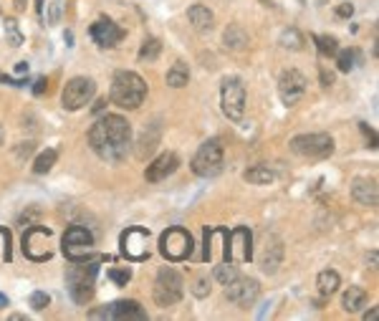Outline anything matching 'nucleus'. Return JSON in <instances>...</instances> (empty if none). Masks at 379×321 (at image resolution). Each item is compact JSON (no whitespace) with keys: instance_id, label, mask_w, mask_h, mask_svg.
I'll list each match as a JSON object with an SVG mask.
<instances>
[{"instance_id":"nucleus-37","label":"nucleus","mask_w":379,"mask_h":321,"mask_svg":"<svg viewBox=\"0 0 379 321\" xmlns=\"http://www.w3.org/2000/svg\"><path fill=\"white\" fill-rule=\"evenodd\" d=\"M15 154H18V160H26V157H30V154H33V142H21V145H18V149H15Z\"/></svg>"},{"instance_id":"nucleus-34","label":"nucleus","mask_w":379,"mask_h":321,"mask_svg":"<svg viewBox=\"0 0 379 321\" xmlns=\"http://www.w3.org/2000/svg\"><path fill=\"white\" fill-rule=\"evenodd\" d=\"M192 293H195L197 299H205V296L210 293V281L205 276H197L195 281H192Z\"/></svg>"},{"instance_id":"nucleus-24","label":"nucleus","mask_w":379,"mask_h":321,"mask_svg":"<svg viewBox=\"0 0 379 321\" xmlns=\"http://www.w3.org/2000/svg\"><path fill=\"white\" fill-rule=\"evenodd\" d=\"M223 41H225V48H230V51H241V48H246V44H248V36H246V30H243L238 23H233V26H228Z\"/></svg>"},{"instance_id":"nucleus-41","label":"nucleus","mask_w":379,"mask_h":321,"mask_svg":"<svg viewBox=\"0 0 379 321\" xmlns=\"http://www.w3.org/2000/svg\"><path fill=\"white\" fill-rule=\"evenodd\" d=\"M321 81H324V86H331V84H334V73L321 71Z\"/></svg>"},{"instance_id":"nucleus-20","label":"nucleus","mask_w":379,"mask_h":321,"mask_svg":"<svg viewBox=\"0 0 379 321\" xmlns=\"http://www.w3.org/2000/svg\"><path fill=\"white\" fill-rule=\"evenodd\" d=\"M351 197H354L359 205H364V208H377V200H379L377 180L357 177V180L351 183Z\"/></svg>"},{"instance_id":"nucleus-17","label":"nucleus","mask_w":379,"mask_h":321,"mask_svg":"<svg viewBox=\"0 0 379 321\" xmlns=\"http://www.w3.org/2000/svg\"><path fill=\"white\" fill-rule=\"evenodd\" d=\"M122 36H124V30L119 28L114 21H109V18H99V21L91 26V38H94L102 48L117 46L119 41H122Z\"/></svg>"},{"instance_id":"nucleus-38","label":"nucleus","mask_w":379,"mask_h":321,"mask_svg":"<svg viewBox=\"0 0 379 321\" xmlns=\"http://www.w3.org/2000/svg\"><path fill=\"white\" fill-rule=\"evenodd\" d=\"M336 13L342 15V18H351V13H354V6H351V3H342V6L336 8Z\"/></svg>"},{"instance_id":"nucleus-44","label":"nucleus","mask_w":379,"mask_h":321,"mask_svg":"<svg viewBox=\"0 0 379 321\" xmlns=\"http://www.w3.org/2000/svg\"><path fill=\"white\" fill-rule=\"evenodd\" d=\"M13 6H15V10H26V0H15Z\"/></svg>"},{"instance_id":"nucleus-5","label":"nucleus","mask_w":379,"mask_h":321,"mask_svg":"<svg viewBox=\"0 0 379 321\" xmlns=\"http://www.w3.org/2000/svg\"><path fill=\"white\" fill-rule=\"evenodd\" d=\"M192 172L197 177H215L223 172V145L220 139H207L192 157Z\"/></svg>"},{"instance_id":"nucleus-6","label":"nucleus","mask_w":379,"mask_h":321,"mask_svg":"<svg viewBox=\"0 0 379 321\" xmlns=\"http://www.w3.org/2000/svg\"><path fill=\"white\" fill-rule=\"evenodd\" d=\"M220 104H223V114L230 122H241L243 111H246V86L238 76H228L220 86Z\"/></svg>"},{"instance_id":"nucleus-32","label":"nucleus","mask_w":379,"mask_h":321,"mask_svg":"<svg viewBox=\"0 0 379 321\" xmlns=\"http://www.w3.org/2000/svg\"><path fill=\"white\" fill-rule=\"evenodd\" d=\"M281 46H284V48H291V51H299L301 46H304V36H301L296 28H288L284 30V36H281Z\"/></svg>"},{"instance_id":"nucleus-26","label":"nucleus","mask_w":379,"mask_h":321,"mask_svg":"<svg viewBox=\"0 0 379 321\" xmlns=\"http://www.w3.org/2000/svg\"><path fill=\"white\" fill-rule=\"evenodd\" d=\"M243 177H246L250 185H268V183H273V180H276L273 169H268L266 165H255V167H248L246 172H243Z\"/></svg>"},{"instance_id":"nucleus-46","label":"nucleus","mask_w":379,"mask_h":321,"mask_svg":"<svg viewBox=\"0 0 379 321\" xmlns=\"http://www.w3.org/2000/svg\"><path fill=\"white\" fill-rule=\"evenodd\" d=\"M3 139H6V129L0 127V145H3Z\"/></svg>"},{"instance_id":"nucleus-16","label":"nucleus","mask_w":379,"mask_h":321,"mask_svg":"<svg viewBox=\"0 0 379 321\" xmlns=\"http://www.w3.org/2000/svg\"><path fill=\"white\" fill-rule=\"evenodd\" d=\"M147 243H149V233L145 228H127L122 233V256L129 261H145L149 256Z\"/></svg>"},{"instance_id":"nucleus-11","label":"nucleus","mask_w":379,"mask_h":321,"mask_svg":"<svg viewBox=\"0 0 379 321\" xmlns=\"http://www.w3.org/2000/svg\"><path fill=\"white\" fill-rule=\"evenodd\" d=\"M225 261H230V263L253 261V233H250L248 228H235V230L228 233Z\"/></svg>"},{"instance_id":"nucleus-29","label":"nucleus","mask_w":379,"mask_h":321,"mask_svg":"<svg viewBox=\"0 0 379 321\" xmlns=\"http://www.w3.org/2000/svg\"><path fill=\"white\" fill-rule=\"evenodd\" d=\"M56 157H59V154H56V149H46V152H41L36 157L33 172H36V175H46V172H48V169L56 165Z\"/></svg>"},{"instance_id":"nucleus-31","label":"nucleus","mask_w":379,"mask_h":321,"mask_svg":"<svg viewBox=\"0 0 379 321\" xmlns=\"http://www.w3.org/2000/svg\"><path fill=\"white\" fill-rule=\"evenodd\" d=\"M314 41L321 56H336L339 53V44H336L334 36H314Z\"/></svg>"},{"instance_id":"nucleus-9","label":"nucleus","mask_w":379,"mask_h":321,"mask_svg":"<svg viewBox=\"0 0 379 321\" xmlns=\"http://www.w3.org/2000/svg\"><path fill=\"white\" fill-rule=\"evenodd\" d=\"M94 250V235L84 226H71L64 233V256L68 261H86Z\"/></svg>"},{"instance_id":"nucleus-18","label":"nucleus","mask_w":379,"mask_h":321,"mask_svg":"<svg viewBox=\"0 0 379 321\" xmlns=\"http://www.w3.org/2000/svg\"><path fill=\"white\" fill-rule=\"evenodd\" d=\"M177 165H180V160H177L175 152L160 154V157H157V160H154L152 165H147V172H145L147 183H160V180L169 177L177 169Z\"/></svg>"},{"instance_id":"nucleus-1","label":"nucleus","mask_w":379,"mask_h":321,"mask_svg":"<svg viewBox=\"0 0 379 321\" xmlns=\"http://www.w3.org/2000/svg\"><path fill=\"white\" fill-rule=\"evenodd\" d=\"M89 145L102 160L122 162L131 147L129 122L119 114H107V117L96 119L89 129Z\"/></svg>"},{"instance_id":"nucleus-42","label":"nucleus","mask_w":379,"mask_h":321,"mask_svg":"<svg viewBox=\"0 0 379 321\" xmlns=\"http://www.w3.org/2000/svg\"><path fill=\"white\" fill-rule=\"evenodd\" d=\"M15 73H28V64H26V61H21V64L15 66Z\"/></svg>"},{"instance_id":"nucleus-40","label":"nucleus","mask_w":379,"mask_h":321,"mask_svg":"<svg viewBox=\"0 0 379 321\" xmlns=\"http://www.w3.org/2000/svg\"><path fill=\"white\" fill-rule=\"evenodd\" d=\"M46 84H48V81H46V79H38L36 81V86H33V94H44V91H46Z\"/></svg>"},{"instance_id":"nucleus-19","label":"nucleus","mask_w":379,"mask_h":321,"mask_svg":"<svg viewBox=\"0 0 379 321\" xmlns=\"http://www.w3.org/2000/svg\"><path fill=\"white\" fill-rule=\"evenodd\" d=\"M107 316L109 319H117V321H145L147 319V311L142 309L139 301H114L109 309H107Z\"/></svg>"},{"instance_id":"nucleus-39","label":"nucleus","mask_w":379,"mask_h":321,"mask_svg":"<svg viewBox=\"0 0 379 321\" xmlns=\"http://www.w3.org/2000/svg\"><path fill=\"white\" fill-rule=\"evenodd\" d=\"M59 15H61L59 3H53V6H51V18H48V23H59Z\"/></svg>"},{"instance_id":"nucleus-8","label":"nucleus","mask_w":379,"mask_h":321,"mask_svg":"<svg viewBox=\"0 0 379 321\" xmlns=\"http://www.w3.org/2000/svg\"><path fill=\"white\" fill-rule=\"evenodd\" d=\"M160 253L167 261H185L192 253V235L185 228H167L160 235Z\"/></svg>"},{"instance_id":"nucleus-3","label":"nucleus","mask_w":379,"mask_h":321,"mask_svg":"<svg viewBox=\"0 0 379 321\" xmlns=\"http://www.w3.org/2000/svg\"><path fill=\"white\" fill-rule=\"evenodd\" d=\"M73 266H68L66 270V286L68 293L76 304H89L94 296V281L96 270H99V258H86V261H71Z\"/></svg>"},{"instance_id":"nucleus-27","label":"nucleus","mask_w":379,"mask_h":321,"mask_svg":"<svg viewBox=\"0 0 379 321\" xmlns=\"http://www.w3.org/2000/svg\"><path fill=\"white\" fill-rule=\"evenodd\" d=\"M160 51H162L160 38H145V44L139 48V61H142V64H152V61H157Z\"/></svg>"},{"instance_id":"nucleus-22","label":"nucleus","mask_w":379,"mask_h":321,"mask_svg":"<svg viewBox=\"0 0 379 321\" xmlns=\"http://www.w3.org/2000/svg\"><path fill=\"white\" fill-rule=\"evenodd\" d=\"M344 311H349V314H357L362 311V306L367 304V291L362 286H349V291L344 293Z\"/></svg>"},{"instance_id":"nucleus-35","label":"nucleus","mask_w":379,"mask_h":321,"mask_svg":"<svg viewBox=\"0 0 379 321\" xmlns=\"http://www.w3.org/2000/svg\"><path fill=\"white\" fill-rule=\"evenodd\" d=\"M109 278L117 286H127V284H129V278H131V270L129 268H111L109 270Z\"/></svg>"},{"instance_id":"nucleus-25","label":"nucleus","mask_w":379,"mask_h":321,"mask_svg":"<svg viewBox=\"0 0 379 321\" xmlns=\"http://www.w3.org/2000/svg\"><path fill=\"white\" fill-rule=\"evenodd\" d=\"M187 81H190V68H187V64H185V61H177V64L167 71V86L183 89V86H187Z\"/></svg>"},{"instance_id":"nucleus-45","label":"nucleus","mask_w":379,"mask_h":321,"mask_svg":"<svg viewBox=\"0 0 379 321\" xmlns=\"http://www.w3.org/2000/svg\"><path fill=\"white\" fill-rule=\"evenodd\" d=\"M8 306V299H6V293H0V309Z\"/></svg>"},{"instance_id":"nucleus-15","label":"nucleus","mask_w":379,"mask_h":321,"mask_svg":"<svg viewBox=\"0 0 379 321\" xmlns=\"http://www.w3.org/2000/svg\"><path fill=\"white\" fill-rule=\"evenodd\" d=\"M284 261V243L281 238L273 233H266L263 235V243H261V253H258V266H261L263 273H276L278 266Z\"/></svg>"},{"instance_id":"nucleus-14","label":"nucleus","mask_w":379,"mask_h":321,"mask_svg":"<svg viewBox=\"0 0 379 321\" xmlns=\"http://www.w3.org/2000/svg\"><path fill=\"white\" fill-rule=\"evenodd\" d=\"M306 76L296 68H288V71L281 73V79H278V96H281V102L286 107H293V104H299L306 94Z\"/></svg>"},{"instance_id":"nucleus-13","label":"nucleus","mask_w":379,"mask_h":321,"mask_svg":"<svg viewBox=\"0 0 379 321\" xmlns=\"http://www.w3.org/2000/svg\"><path fill=\"white\" fill-rule=\"evenodd\" d=\"M51 241V230L44 226H30L23 233V253L30 261H48L51 258V248L46 243Z\"/></svg>"},{"instance_id":"nucleus-7","label":"nucleus","mask_w":379,"mask_h":321,"mask_svg":"<svg viewBox=\"0 0 379 321\" xmlns=\"http://www.w3.org/2000/svg\"><path fill=\"white\" fill-rule=\"evenodd\" d=\"M96 94V84L94 79H86V76H76L64 86V94H61V104H64L66 111H79L84 109Z\"/></svg>"},{"instance_id":"nucleus-28","label":"nucleus","mask_w":379,"mask_h":321,"mask_svg":"<svg viewBox=\"0 0 379 321\" xmlns=\"http://www.w3.org/2000/svg\"><path fill=\"white\" fill-rule=\"evenodd\" d=\"M3 30H6V44H10L13 48L23 46V33H21V28H18V21H15V18H6Z\"/></svg>"},{"instance_id":"nucleus-2","label":"nucleus","mask_w":379,"mask_h":321,"mask_svg":"<svg viewBox=\"0 0 379 321\" xmlns=\"http://www.w3.org/2000/svg\"><path fill=\"white\" fill-rule=\"evenodd\" d=\"M145 96H147V84L139 73L134 71L114 73L109 91L111 104H117L119 109H137L139 104L145 102Z\"/></svg>"},{"instance_id":"nucleus-23","label":"nucleus","mask_w":379,"mask_h":321,"mask_svg":"<svg viewBox=\"0 0 379 321\" xmlns=\"http://www.w3.org/2000/svg\"><path fill=\"white\" fill-rule=\"evenodd\" d=\"M316 286H319V293L321 296H331V293L339 291V286H342V278H339V273L331 268L321 270L319 278H316Z\"/></svg>"},{"instance_id":"nucleus-4","label":"nucleus","mask_w":379,"mask_h":321,"mask_svg":"<svg viewBox=\"0 0 379 321\" xmlns=\"http://www.w3.org/2000/svg\"><path fill=\"white\" fill-rule=\"evenodd\" d=\"M185 293V281L175 268H160L157 278H154V301L160 306H175L177 301L183 299Z\"/></svg>"},{"instance_id":"nucleus-10","label":"nucleus","mask_w":379,"mask_h":321,"mask_svg":"<svg viewBox=\"0 0 379 321\" xmlns=\"http://www.w3.org/2000/svg\"><path fill=\"white\" fill-rule=\"evenodd\" d=\"M291 152L301 154V157H316L324 160L334 152V139L329 134H299L291 139Z\"/></svg>"},{"instance_id":"nucleus-43","label":"nucleus","mask_w":379,"mask_h":321,"mask_svg":"<svg viewBox=\"0 0 379 321\" xmlns=\"http://www.w3.org/2000/svg\"><path fill=\"white\" fill-rule=\"evenodd\" d=\"M374 319H377V309H369L364 314V321H374Z\"/></svg>"},{"instance_id":"nucleus-12","label":"nucleus","mask_w":379,"mask_h":321,"mask_svg":"<svg viewBox=\"0 0 379 321\" xmlns=\"http://www.w3.org/2000/svg\"><path fill=\"white\" fill-rule=\"evenodd\" d=\"M261 296V286L255 278H241L235 276L230 284H225V299L230 304H235L238 309H248L253 306L255 301Z\"/></svg>"},{"instance_id":"nucleus-36","label":"nucleus","mask_w":379,"mask_h":321,"mask_svg":"<svg viewBox=\"0 0 379 321\" xmlns=\"http://www.w3.org/2000/svg\"><path fill=\"white\" fill-rule=\"evenodd\" d=\"M48 301H51V299H48V293H46V291H36L33 296H30V306L36 309V311H44V309L48 306Z\"/></svg>"},{"instance_id":"nucleus-21","label":"nucleus","mask_w":379,"mask_h":321,"mask_svg":"<svg viewBox=\"0 0 379 321\" xmlns=\"http://www.w3.org/2000/svg\"><path fill=\"white\" fill-rule=\"evenodd\" d=\"M187 21L192 23V28L195 30L205 33V30H210L212 26H215V15H212V10H207L205 6H190Z\"/></svg>"},{"instance_id":"nucleus-33","label":"nucleus","mask_w":379,"mask_h":321,"mask_svg":"<svg viewBox=\"0 0 379 321\" xmlns=\"http://www.w3.org/2000/svg\"><path fill=\"white\" fill-rule=\"evenodd\" d=\"M359 53L354 51V48H349V51H342V53H336V66H339V71L344 73H349L351 68H354V61H357Z\"/></svg>"},{"instance_id":"nucleus-30","label":"nucleus","mask_w":379,"mask_h":321,"mask_svg":"<svg viewBox=\"0 0 379 321\" xmlns=\"http://www.w3.org/2000/svg\"><path fill=\"white\" fill-rule=\"evenodd\" d=\"M235 276H238V268H235V263L223 261L220 266H215V281H220L223 286L230 284V281H233Z\"/></svg>"}]
</instances>
